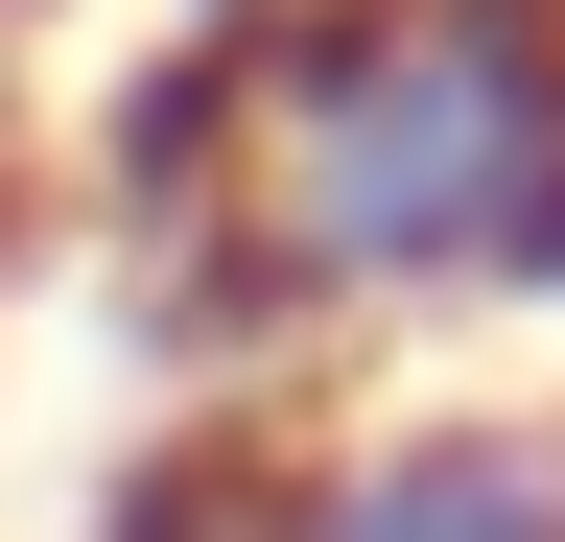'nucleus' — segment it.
<instances>
[{"instance_id": "nucleus-1", "label": "nucleus", "mask_w": 565, "mask_h": 542, "mask_svg": "<svg viewBox=\"0 0 565 542\" xmlns=\"http://www.w3.org/2000/svg\"><path fill=\"white\" fill-rule=\"evenodd\" d=\"M166 259L236 354L565 307V0H259L236 166Z\"/></svg>"}, {"instance_id": "nucleus-3", "label": "nucleus", "mask_w": 565, "mask_h": 542, "mask_svg": "<svg viewBox=\"0 0 565 542\" xmlns=\"http://www.w3.org/2000/svg\"><path fill=\"white\" fill-rule=\"evenodd\" d=\"M307 471H330V425H282V401H189V425H141V448L95 471L71 542H307Z\"/></svg>"}, {"instance_id": "nucleus-2", "label": "nucleus", "mask_w": 565, "mask_h": 542, "mask_svg": "<svg viewBox=\"0 0 565 542\" xmlns=\"http://www.w3.org/2000/svg\"><path fill=\"white\" fill-rule=\"evenodd\" d=\"M307 542H565V401H377V425H330Z\"/></svg>"}]
</instances>
